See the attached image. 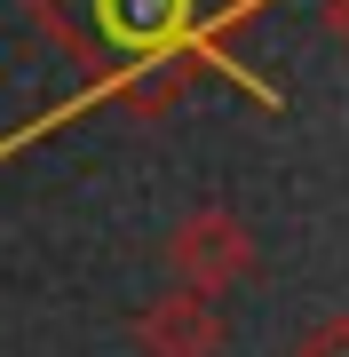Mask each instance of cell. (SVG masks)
I'll use <instances>...</instances> for the list:
<instances>
[{"mask_svg": "<svg viewBox=\"0 0 349 357\" xmlns=\"http://www.w3.org/2000/svg\"><path fill=\"white\" fill-rule=\"evenodd\" d=\"M175 88H183V64H175L167 48H159V56H127V64H119V96H127L135 112L175 103Z\"/></svg>", "mask_w": 349, "mask_h": 357, "instance_id": "cell-4", "label": "cell"}, {"mask_svg": "<svg viewBox=\"0 0 349 357\" xmlns=\"http://www.w3.org/2000/svg\"><path fill=\"white\" fill-rule=\"evenodd\" d=\"M294 357H349V310L318 318V326H310V333L294 342Z\"/></svg>", "mask_w": 349, "mask_h": 357, "instance_id": "cell-5", "label": "cell"}, {"mask_svg": "<svg viewBox=\"0 0 349 357\" xmlns=\"http://www.w3.org/2000/svg\"><path fill=\"white\" fill-rule=\"evenodd\" d=\"M135 349L143 357H215L222 349V318L207 294H159V302L135 310Z\"/></svg>", "mask_w": 349, "mask_h": 357, "instance_id": "cell-2", "label": "cell"}, {"mask_svg": "<svg viewBox=\"0 0 349 357\" xmlns=\"http://www.w3.org/2000/svg\"><path fill=\"white\" fill-rule=\"evenodd\" d=\"M95 8L119 24V40H127L135 56H159L183 24H191V0H95Z\"/></svg>", "mask_w": 349, "mask_h": 357, "instance_id": "cell-3", "label": "cell"}, {"mask_svg": "<svg viewBox=\"0 0 349 357\" xmlns=\"http://www.w3.org/2000/svg\"><path fill=\"white\" fill-rule=\"evenodd\" d=\"M167 270H175L183 294H207L215 302L222 286L254 278V230H246L231 206H191V215L167 230Z\"/></svg>", "mask_w": 349, "mask_h": 357, "instance_id": "cell-1", "label": "cell"}, {"mask_svg": "<svg viewBox=\"0 0 349 357\" xmlns=\"http://www.w3.org/2000/svg\"><path fill=\"white\" fill-rule=\"evenodd\" d=\"M318 16H325V40H334V48H349V0H325Z\"/></svg>", "mask_w": 349, "mask_h": 357, "instance_id": "cell-6", "label": "cell"}]
</instances>
